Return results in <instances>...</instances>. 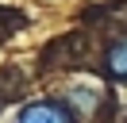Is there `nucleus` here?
Masks as SVG:
<instances>
[{"label": "nucleus", "instance_id": "nucleus-2", "mask_svg": "<svg viewBox=\"0 0 127 123\" xmlns=\"http://www.w3.org/2000/svg\"><path fill=\"white\" fill-rule=\"evenodd\" d=\"M108 69H112V77L127 81V38H119V42L108 50Z\"/></svg>", "mask_w": 127, "mask_h": 123}, {"label": "nucleus", "instance_id": "nucleus-1", "mask_svg": "<svg viewBox=\"0 0 127 123\" xmlns=\"http://www.w3.org/2000/svg\"><path fill=\"white\" fill-rule=\"evenodd\" d=\"M16 123H73L69 108L58 104V100H35V104H27L23 112H19Z\"/></svg>", "mask_w": 127, "mask_h": 123}]
</instances>
